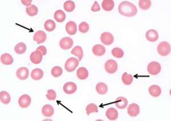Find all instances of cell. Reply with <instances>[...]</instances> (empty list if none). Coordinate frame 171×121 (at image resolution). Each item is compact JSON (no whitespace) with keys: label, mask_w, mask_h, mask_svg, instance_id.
<instances>
[{"label":"cell","mask_w":171,"mask_h":121,"mask_svg":"<svg viewBox=\"0 0 171 121\" xmlns=\"http://www.w3.org/2000/svg\"><path fill=\"white\" fill-rule=\"evenodd\" d=\"M118 11L122 16L131 17L136 16L137 9L134 4L130 2L123 1L119 4Z\"/></svg>","instance_id":"6da1fadb"},{"label":"cell","mask_w":171,"mask_h":121,"mask_svg":"<svg viewBox=\"0 0 171 121\" xmlns=\"http://www.w3.org/2000/svg\"><path fill=\"white\" fill-rule=\"evenodd\" d=\"M158 52L161 56H167L171 52V46L168 42L163 41L158 45L157 47Z\"/></svg>","instance_id":"7a4b0ae2"},{"label":"cell","mask_w":171,"mask_h":121,"mask_svg":"<svg viewBox=\"0 0 171 121\" xmlns=\"http://www.w3.org/2000/svg\"><path fill=\"white\" fill-rule=\"evenodd\" d=\"M78 65L79 60L74 57H71L66 61L65 65V68L67 72H74Z\"/></svg>","instance_id":"3957f363"},{"label":"cell","mask_w":171,"mask_h":121,"mask_svg":"<svg viewBox=\"0 0 171 121\" xmlns=\"http://www.w3.org/2000/svg\"><path fill=\"white\" fill-rule=\"evenodd\" d=\"M118 68V66L117 62L113 59H109L107 61L104 65V68L106 72L111 74L115 73L117 71Z\"/></svg>","instance_id":"277c9868"},{"label":"cell","mask_w":171,"mask_h":121,"mask_svg":"<svg viewBox=\"0 0 171 121\" xmlns=\"http://www.w3.org/2000/svg\"><path fill=\"white\" fill-rule=\"evenodd\" d=\"M161 65L159 62L153 61L149 63L147 66V70L149 74L155 75L159 74L161 71Z\"/></svg>","instance_id":"5b68a950"},{"label":"cell","mask_w":171,"mask_h":121,"mask_svg":"<svg viewBox=\"0 0 171 121\" xmlns=\"http://www.w3.org/2000/svg\"><path fill=\"white\" fill-rule=\"evenodd\" d=\"M74 42L70 37H64L62 38L59 42V46L63 50H68L73 46Z\"/></svg>","instance_id":"8992f818"},{"label":"cell","mask_w":171,"mask_h":121,"mask_svg":"<svg viewBox=\"0 0 171 121\" xmlns=\"http://www.w3.org/2000/svg\"><path fill=\"white\" fill-rule=\"evenodd\" d=\"M31 97L28 94H24L19 99V105L22 108H26L31 104Z\"/></svg>","instance_id":"52a82bcc"},{"label":"cell","mask_w":171,"mask_h":121,"mask_svg":"<svg viewBox=\"0 0 171 121\" xmlns=\"http://www.w3.org/2000/svg\"><path fill=\"white\" fill-rule=\"evenodd\" d=\"M100 40L103 44L106 45H110L114 42L113 35L109 32H104L101 34Z\"/></svg>","instance_id":"ba28073f"},{"label":"cell","mask_w":171,"mask_h":121,"mask_svg":"<svg viewBox=\"0 0 171 121\" xmlns=\"http://www.w3.org/2000/svg\"><path fill=\"white\" fill-rule=\"evenodd\" d=\"M29 74V71L28 69L26 67H21L17 70L16 75L20 80H26L28 79Z\"/></svg>","instance_id":"9c48e42d"},{"label":"cell","mask_w":171,"mask_h":121,"mask_svg":"<svg viewBox=\"0 0 171 121\" xmlns=\"http://www.w3.org/2000/svg\"><path fill=\"white\" fill-rule=\"evenodd\" d=\"M47 36L46 33L42 30L37 31L33 36V40L38 44H42L46 40Z\"/></svg>","instance_id":"30bf717a"},{"label":"cell","mask_w":171,"mask_h":121,"mask_svg":"<svg viewBox=\"0 0 171 121\" xmlns=\"http://www.w3.org/2000/svg\"><path fill=\"white\" fill-rule=\"evenodd\" d=\"M127 112L128 115L131 117H136L140 113V107L136 103H132L128 106Z\"/></svg>","instance_id":"8fae6325"},{"label":"cell","mask_w":171,"mask_h":121,"mask_svg":"<svg viewBox=\"0 0 171 121\" xmlns=\"http://www.w3.org/2000/svg\"><path fill=\"white\" fill-rule=\"evenodd\" d=\"M77 89L76 84L72 82H68L66 83L63 86V91L67 94H72L74 93Z\"/></svg>","instance_id":"7c38bea8"},{"label":"cell","mask_w":171,"mask_h":121,"mask_svg":"<svg viewBox=\"0 0 171 121\" xmlns=\"http://www.w3.org/2000/svg\"><path fill=\"white\" fill-rule=\"evenodd\" d=\"M42 56L43 55L40 52L36 50L31 53V55L30 56V59L32 63H33L34 64H35V65H37V64L40 63L42 61V57H43Z\"/></svg>","instance_id":"4fadbf2b"},{"label":"cell","mask_w":171,"mask_h":121,"mask_svg":"<svg viewBox=\"0 0 171 121\" xmlns=\"http://www.w3.org/2000/svg\"><path fill=\"white\" fill-rule=\"evenodd\" d=\"M146 37L149 42H154L159 39V34L155 29H151L147 31Z\"/></svg>","instance_id":"5bb4252c"},{"label":"cell","mask_w":171,"mask_h":121,"mask_svg":"<svg viewBox=\"0 0 171 121\" xmlns=\"http://www.w3.org/2000/svg\"><path fill=\"white\" fill-rule=\"evenodd\" d=\"M66 30L70 35H74L77 31V26L74 21H69L66 25Z\"/></svg>","instance_id":"9a60e30c"},{"label":"cell","mask_w":171,"mask_h":121,"mask_svg":"<svg viewBox=\"0 0 171 121\" xmlns=\"http://www.w3.org/2000/svg\"><path fill=\"white\" fill-rule=\"evenodd\" d=\"M106 115L110 121H115L118 118V112L114 108L111 107L107 110Z\"/></svg>","instance_id":"2e32d148"},{"label":"cell","mask_w":171,"mask_h":121,"mask_svg":"<svg viewBox=\"0 0 171 121\" xmlns=\"http://www.w3.org/2000/svg\"><path fill=\"white\" fill-rule=\"evenodd\" d=\"M115 105L118 109H125L127 106L128 100L125 97L119 96L116 99Z\"/></svg>","instance_id":"e0dca14e"},{"label":"cell","mask_w":171,"mask_h":121,"mask_svg":"<svg viewBox=\"0 0 171 121\" xmlns=\"http://www.w3.org/2000/svg\"><path fill=\"white\" fill-rule=\"evenodd\" d=\"M93 53L97 56H102L106 53V48L104 46L99 44L95 45L93 47Z\"/></svg>","instance_id":"ac0fdd59"},{"label":"cell","mask_w":171,"mask_h":121,"mask_svg":"<svg viewBox=\"0 0 171 121\" xmlns=\"http://www.w3.org/2000/svg\"><path fill=\"white\" fill-rule=\"evenodd\" d=\"M42 113L44 116L46 117H50L54 115V110L52 106L50 105H46L42 107Z\"/></svg>","instance_id":"d6986e66"},{"label":"cell","mask_w":171,"mask_h":121,"mask_svg":"<svg viewBox=\"0 0 171 121\" xmlns=\"http://www.w3.org/2000/svg\"><path fill=\"white\" fill-rule=\"evenodd\" d=\"M1 61L5 65H10L13 62V58L9 54L4 53L1 56Z\"/></svg>","instance_id":"ffe728a7"},{"label":"cell","mask_w":171,"mask_h":121,"mask_svg":"<svg viewBox=\"0 0 171 121\" xmlns=\"http://www.w3.org/2000/svg\"><path fill=\"white\" fill-rule=\"evenodd\" d=\"M149 93L153 97H158L162 93V89L158 85H152L149 87Z\"/></svg>","instance_id":"44dd1931"},{"label":"cell","mask_w":171,"mask_h":121,"mask_svg":"<svg viewBox=\"0 0 171 121\" xmlns=\"http://www.w3.org/2000/svg\"><path fill=\"white\" fill-rule=\"evenodd\" d=\"M114 1L112 0H104L102 3V7L104 10L109 12L112 10L114 8Z\"/></svg>","instance_id":"7402d4cb"},{"label":"cell","mask_w":171,"mask_h":121,"mask_svg":"<svg viewBox=\"0 0 171 121\" xmlns=\"http://www.w3.org/2000/svg\"><path fill=\"white\" fill-rule=\"evenodd\" d=\"M44 77V72L40 69H35L31 73V77L34 80H40Z\"/></svg>","instance_id":"603a6c76"},{"label":"cell","mask_w":171,"mask_h":121,"mask_svg":"<svg viewBox=\"0 0 171 121\" xmlns=\"http://www.w3.org/2000/svg\"><path fill=\"white\" fill-rule=\"evenodd\" d=\"M77 75L79 79L81 80H84L87 79L88 77V72L87 69L85 68L84 67L79 68L77 71Z\"/></svg>","instance_id":"cb8c5ba5"},{"label":"cell","mask_w":171,"mask_h":121,"mask_svg":"<svg viewBox=\"0 0 171 121\" xmlns=\"http://www.w3.org/2000/svg\"><path fill=\"white\" fill-rule=\"evenodd\" d=\"M96 90H97V93L102 95H104L107 93L108 87L106 84L103 82H99L97 84L96 86Z\"/></svg>","instance_id":"d4e9b609"},{"label":"cell","mask_w":171,"mask_h":121,"mask_svg":"<svg viewBox=\"0 0 171 121\" xmlns=\"http://www.w3.org/2000/svg\"><path fill=\"white\" fill-rule=\"evenodd\" d=\"M0 99L1 102L5 104L8 105L10 102V96L9 94L6 91H2L0 93Z\"/></svg>","instance_id":"484cf974"},{"label":"cell","mask_w":171,"mask_h":121,"mask_svg":"<svg viewBox=\"0 0 171 121\" xmlns=\"http://www.w3.org/2000/svg\"><path fill=\"white\" fill-rule=\"evenodd\" d=\"M72 54L74 55L75 56H77L79 58V61H81L82 59L83 56V49L81 47L79 46H77L74 47L71 52Z\"/></svg>","instance_id":"4316f807"},{"label":"cell","mask_w":171,"mask_h":121,"mask_svg":"<svg viewBox=\"0 0 171 121\" xmlns=\"http://www.w3.org/2000/svg\"><path fill=\"white\" fill-rule=\"evenodd\" d=\"M54 19L58 22H62L65 20L66 14L62 10H56L54 13Z\"/></svg>","instance_id":"83f0119b"},{"label":"cell","mask_w":171,"mask_h":121,"mask_svg":"<svg viewBox=\"0 0 171 121\" xmlns=\"http://www.w3.org/2000/svg\"><path fill=\"white\" fill-rule=\"evenodd\" d=\"M121 80L123 84H125L126 85H130L133 82L134 77L132 75L128 74L127 72H125L123 73V74L122 75Z\"/></svg>","instance_id":"f1b7e54d"},{"label":"cell","mask_w":171,"mask_h":121,"mask_svg":"<svg viewBox=\"0 0 171 121\" xmlns=\"http://www.w3.org/2000/svg\"><path fill=\"white\" fill-rule=\"evenodd\" d=\"M26 49H27L26 45L23 42H19V44H17L14 47V51L16 52V53L19 54H22L25 53Z\"/></svg>","instance_id":"f546056e"},{"label":"cell","mask_w":171,"mask_h":121,"mask_svg":"<svg viewBox=\"0 0 171 121\" xmlns=\"http://www.w3.org/2000/svg\"><path fill=\"white\" fill-rule=\"evenodd\" d=\"M56 27V24L55 22L51 19H48L44 24V28L47 31H53Z\"/></svg>","instance_id":"4dcf8cb0"},{"label":"cell","mask_w":171,"mask_h":121,"mask_svg":"<svg viewBox=\"0 0 171 121\" xmlns=\"http://www.w3.org/2000/svg\"><path fill=\"white\" fill-rule=\"evenodd\" d=\"M64 9L67 12H72L74 11L75 8V4L74 1H67L63 5Z\"/></svg>","instance_id":"1f68e13d"},{"label":"cell","mask_w":171,"mask_h":121,"mask_svg":"<svg viewBox=\"0 0 171 121\" xmlns=\"http://www.w3.org/2000/svg\"><path fill=\"white\" fill-rule=\"evenodd\" d=\"M139 6L141 9L146 10L150 8L151 6V0H140L139 2Z\"/></svg>","instance_id":"d6a6232c"},{"label":"cell","mask_w":171,"mask_h":121,"mask_svg":"<svg viewBox=\"0 0 171 121\" xmlns=\"http://www.w3.org/2000/svg\"><path fill=\"white\" fill-rule=\"evenodd\" d=\"M38 8L34 5H31V6L27 7L26 9V12L29 16L33 17L36 16L38 14Z\"/></svg>","instance_id":"836d02e7"},{"label":"cell","mask_w":171,"mask_h":121,"mask_svg":"<svg viewBox=\"0 0 171 121\" xmlns=\"http://www.w3.org/2000/svg\"><path fill=\"white\" fill-rule=\"evenodd\" d=\"M111 53L114 57L118 58H121L124 56V52L119 47L114 48L111 51Z\"/></svg>","instance_id":"e575fe53"},{"label":"cell","mask_w":171,"mask_h":121,"mask_svg":"<svg viewBox=\"0 0 171 121\" xmlns=\"http://www.w3.org/2000/svg\"><path fill=\"white\" fill-rule=\"evenodd\" d=\"M86 111L87 113V115H89L91 113H98V106L94 103H90L88 105L86 108Z\"/></svg>","instance_id":"d590c367"},{"label":"cell","mask_w":171,"mask_h":121,"mask_svg":"<svg viewBox=\"0 0 171 121\" xmlns=\"http://www.w3.org/2000/svg\"><path fill=\"white\" fill-rule=\"evenodd\" d=\"M51 73L54 77H59L62 74L63 70L59 66H55L54 67L51 71Z\"/></svg>","instance_id":"8d00e7d4"},{"label":"cell","mask_w":171,"mask_h":121,"mask_svg":"<svg viewBox=\"0 0 171 121\" xmlns=\"http://www.w3.org/2000/svg\"><path fill=\"white\" fill-rule=\"evenodd\" d=\"M79 30L82 33H86L89 30V25L87 22H82L79 25Z\"/></svg>","instance_id":"74e56055"},{"label":"cell","mask_w":171,"mask_h":121,"mask_svg":"<svg viewBox=\"0 0 171 121\" xmlns=\"http://www.w3.org/2000/svg\"><path fill=\"white\" fill-rule=\"evenodd\" d=\"M46 96L47 99H49L50 101H54V99H56V92L54 90H52V89L47 90Z\"/></svg>","instance_id":"f35d334b"},{"label":"cell","mask_w":171,"mask_h":121,"mask_svg":"<svg viewBox=\"0 0 171 121\" xmlns=\"http://www.w3.org/2000/svg\"><path fill=\"white\" fill-rule=\"evenodd\" d=\"M100 10V7L99 3H98L97 1H95V3H94L91 8V11L93 12H99Z\"/></svg>","instance_id":"ab89813d"},{"label":"cell","mask_w":171,"mask_h":121,"mask_svg":"<svg viewBox=\"0 0 171 121\" xmlns=\"http://www.w3.org/2000/svg\"><path fill=\"white\" fill-rule=\"evenodd\" d=\"M37 50L40 52L43 56H45L46 54V47H45L44 46H40V47H38Z\"/></svg>","instance_id":"60d3db41"},{"label":"cell","mask_w":171,"mask_h":121,"mask_svg":"<svg viewBox=\"0 0 171 121\" xmlns=\"http://www.w3.org/2000/svg\"><path fill=\"white\" fill-rule=\"evenodd\" d=\"M22 3H23L25 6H31V2L32 0H21V1Z\"/></svg>","instance_id":"b9f144b4"}]
</instances>
